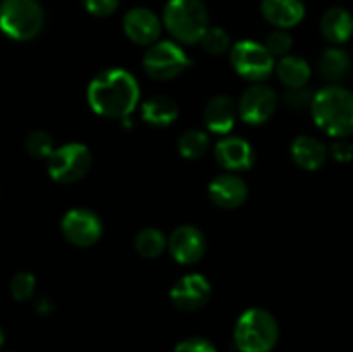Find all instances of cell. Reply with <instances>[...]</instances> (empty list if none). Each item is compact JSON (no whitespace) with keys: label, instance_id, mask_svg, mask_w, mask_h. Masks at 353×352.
Returning <instances> with one entry per match:
<instances>
[{"label":"cell","instance_id":"obj_3","mask_svg":"<svg viewBox=\"0 0 353 352\" xmlns=\"http://www.w3.org/2000/svg\"><path fill=\"white\" fill-rule=\"evenodd\" d=\"M278 338V321L261 307L247 309L234 324V345L240 352H271Z\"/></svg>","mask_w":353,"mask_h":352},{"label":"cell","instance_id":"obj_18","mask_svg":"<svg viewBox=\"0 0 353 352\" xmlns=\"http://www.w3.org/2000/svg\"><path fill=\"white\" fill-rule=\"evenodd\" d=\"M292 157L299 168L305 169V171H317L326 162L327 148L317 138L300 135L292 144Z\"/></svg>","mask_w":353,"mask_h":352},{"label":"cell","instance_id":"obj_19","mask_svg":"<svg viewBox=\"0 0 353 352\" xmlns=\"http://www.w3.org/2000/svg\"><path fill=\"white\" fill-rule=\"evenodd\" d=\"M321 31L330 43H345L353 35V16L343 7H331L321 19Z\"/></svg>","mask_w":353,"mask_h":352},{"label":"cell","instance_id":"obj_25","mask_svg":"<svg viewBox=\"0 0 353 352\" xmlns=\"http://www.w3.org/2000/svg\"><path fill=\"white\" fill-rule=\"evenodd\" d=\"M26 150L31 157L34 159H45L50 157L54 148V140L47 131H31L26 138Z\"/></svg>","mask_w":353,"mask_h":352},{"label":"cell","instance_id":"obj_2","mask_svg":"<svg viewBox=\"0 0 353 352\" xmlns=\"http://www.w3.org/2000/svg\"><path fill=\"white\" fill-rule=\"evenodd\" d=\"M314 123L334 138L353 135V93L341 85H330L319 90L314 97Z\"/></svg>","mask_w":353,"mask_h":352},{"label":"cell","instance_id":"obj_34","mask_svg":"<svg viewBox=\"0 0 353 352\" xmlns=\"http://www.w3.org/2000/svg\"><path fill=\"white\" fill-rule=\"evenodd\" d=\"M3 342H6V333H3V330H2V328H0V349H2Z\"/></svg>","mask_w":353,"mask_h":352},{"label":"cell","instance_id":"obj_10","mask_svg":"<svg viewBox=\"0 0 353 352\" xmlns=\"http://www.w3.org/2000/svg\"><path fill=\"white\" fill-rule=\"evenodd\" d=\"M278 107V95L268 85H254L245 90L238 104V114L247 124H262L271 119Z\"/></svg>","mask_w":353,"mask_h":352},{"label":"cell","instance_id":"obj_13","mask_svg":"<svg viewBox=\"0 0 353 352\" xmlns=\"http://www.w3.org/2000/svg\"><path fill=\"white\" fill-rule=\"evenodd\" d=\"M124 33L137 45H154L161 37V19L145 7H134L124 16Z\"/></svg>","mask_w":353,"mask_h":352},{"label":"cell","instance_id":"obj_33","mask_svg":"<svg viewBox=\"0 0 353 352\" xmlns=\"http://www.w3.org/2000/svg\"><path fill=\"white\" fill-rule=\"evenodd\" d=\"M34 307H37V313L41 314V316H48V314H52L55 311L54 302L50 299H38Z\"/></svg>","mask_w":353,"mask_h":352},{"label":"cell","instance_id":"obj_1","mask_svg":"<svg viewBox=\"0 0 353 352\" xmlns=\"http://www.w3.org/2000/svg\"><path fill=\"white\" fill-rule=\"evenodd\" d=\"M90 107L99 116L126 119L138 106L140 85L126 69H107L92 79L86 92Z\"/></svg>","mask_w":353,"mask_h":352},{"label":"cell","instance_id":"obj_21","mask_svg":"<svg viewBox=\"0 0 353 352\" xmlns=\"http://www.w3.org/2000/svg\"><path fill=\"white\" fill-rule=\"evenodd\" d=\"M141 117L152 126H169L178 117V106H176L174 100L165 95L152 97L141 106Z\"/></svg>","mask_w":353,"mask_h":352},{"label":"cell","instance_id":"obj_32","mask_svg":"<svg viewBox=\"0 0 353 352\" xmlns=\"http://www.w3.org/2000/svg\"><path fill=\"white\" fill-rule=\"evenodd\" d=\"M331 155H333L334 161L347 164L353 159V145L347 138H338L333 144V147H331Z\"/></svg>","mask_w":353,"mask_h":352},{"label":"cell","instance_id":"obj_11","mask_svg":"<svg viewBox=\"0 0 353 352\" xmlns=\"http://www.w3.org/2000/svg\"><path fill=\"white\" fill-rule=\"evenodd\" d=\"M210 293V283L205 276L202 275H186L183 278H179L174 283V286L171 289V302L178 307L179 311H186V313H192V311H199L209 302Z\"/></svg>","mask_w":353,"mask_h":352},{"label":"cell","instance_id":"obj_16","mask_svg":"<svg viewBox=\"0 0 353 352\" xmlns=\"http://www.w3.org/2000/svg\"><path fill=\"white\" fill-rule=\"evenodd\" d=\"M261 9L265 19L279 30L296 26L305 16L303 0H262Z\"/></svg>","mask_w":353,"mask_h":352},{"label":"cell","instance_id":"obj_4","mask_svg":"<svg viewBox=\"0 0 353 352\" xmlns=\"http://www.w3.org/2000/svg\"><path fill=\"white\" fill-rule=\"evenodd\" d=\"M164 24L181 43H199L209 30V12L202 0H169Z\"/></svg>","mask_w":353,"mask_h":352},{"label":"cell","instance_id":"obj_12","mask_svg":"<svg viewBox=\"0 0 353 352\" xmlns=\"http://www.w3.org/2000/svg\"><path fill=\"white\" fill-rule=\"evenodd\" d=\"M171 255L179 264H195L203 257L207 248V240L199 228L192 224H183L176 228L168 240Z\"/></svg>","mask_w":353,"mask_h":352},{"label":"cell","instance_id":"obj_8","mask_svg":"<svg viewBox=\"0 0 353 352\" xmlns=\"http://www.w3.org/2000/svg\"><path fill=\"white\" fill-rule=\"evenodd\" d=\"M231 62L236 72L250 81H262L274 69V57L265 45L252 40H241L234 43L231 50Z\"/></svg>","mask_w":353,"mask_h":352},{"label":"cell","instance_id":"obj_27","mask_svg":"<svg viewBox=\"0 0 353 352\" xmlns=\"http://www.w3.org/2000/svg\"><path fill=\"white\" fill-rule=\"evenodd\" d=\"M200 43H202V47L205 48L209 54L221 55L230 48L231 40H230V35H228L223 28H209L207 33L203 35Z\"/></svg>","mask_w":353,"mask_h":352},{"label":"cell","instance_id":"obj_14","mask_svg":"<svg viewBox=\"0 0 353 352\" xmlns=\"http://www.w3.org/2000/svg\"><path fill=\"white\" fill-rule=\"evenodd\" d=\"M209 197L216 206L223 209H236L247 200L248 185L241 176L224 173L210 182Z\"/></svg>","mask_w":353,"mask_h":352},{"label":"cell","instance_id":"obj_22","mask_svg":"<svg viewBox=\"0 0 353 352\" xmlns=\"http://www.w3.org/2000/svg\"><path fill=\"white\" fill-rule=\"evenodd\" d=\"M276 75L288 88H302V86H307L312 71L305 59L296 57V55H285L276 66Z\"/></svg>","mask_w":353,"mask_h":352},{"label":"cell","instance_id":"obj_30","mask_svg":"<svg viewBox=\"0 0 353 352\" xmlns=\"http://www.w3.org/2000/svg\"><path fill=\"white\" fill-rule=\"evenodd\" d=\"M174 352H217V349L216 345L210 340H207V338L192 337L179 342V344L176 345Z\"/></svg>","mask_w":353,"mask_h":352},{"label":"cell","instance_id":"obj_20","mask_svg":"<svg viewBox=\"0 0 353 352\" xmlns=\"http://www.w3.org/2000/svg\"><path fill=\"white\" fill-rule=\"evenodd\" d=\"M352 71V57L343 48H327L319 59V72L326 81L338 85V81L347 78Z\"/></svg>","mask_w":353,"mask_h":352},{"label":"cell","instance_id":"obj_6","mask_svg":"<svg viewBox=\"0 0 353 352\" xmlns=\"http://www.w3.org/2000/svg\"><path fill=\"white\" fill-rule=\"evenodd\" d=\"M92 168V152L83 144H65L48 157V175L59 183H74L85 178Z\"/></svg>","mask_w":353,"mask_h":352},{"label":"cell","instance_id":"obj_9","mask_svg":"<svg viewBox=\"0 0 353 352\" xmlns=\"http://www.w3.org/2000/svg\"><path fill=\"white\" fill-rule=\"evenodd\" d=\"M61 230L69 244L76 247H90L100 240L103 224L93 211L78 207L65 214L61 223Z\"/></svg>","mask_w":353,"mask_h":352},{"label":"cell","instance_id":"obj_7","mask_svg":"<svg viewBox=\"0 0 353 352\" xmlns=\"http://www.w3.org/2000/svg\"><path fill=\"white\" fill-rule=\"evenodd\" d=\"M192 62L185 50L179 45L168 40L150 45V48L143 55V68L147 75L154 79H161V81L176 78Z\"/></svg>","mask_w":353,"mask_h":352},{"label":"cell","instance_id":"obj_17","mask_svg":"<svg viewBox=\"0 0 353 352\" xmlns=\"http://www.w3.org/2000/svg\"><path fill=\"white\" fill-rule=\"evenodd\" d=\"M236 113L238 107L233 102V99L226 95H216L209 100L205 110H203V121L212 133L228 135L233 130Z\"/></svg>","mask_w":353,"mask_h":352},{"label":"cell","instance_id":"obj_31","mask_svg":"<svg viewBox=\"0 0 353 352\" xmlns=\"http://www.w3.org/2000/svg\"><path fill=\"white\" fill-rule=\"evenodd\" d=\"M121 0H83L86 10L97 17H105L119 7Z\"/></svg>","mask_w":353,"mask_h":352},{"label":"cell","instance_id":"obj_24","mask_svg":"<svg viewBox=\"0 0 353 352\" xmlns=\"http://www.w3.org/2000/svg\"><path fill=\"white\" fill-rule=\"evenodd\" d=\"M209 148V137L202 130H188L178 141L179 154L185 159H200Z\"/></svg>","mask_w":353,"mask_h":352},{"label":"cell","instance_id":"obj_26","mask_svg":"<svg viewBox=\"0 0 353 352\" xmlns=\"http://www.w3.org/2000/svg\"><path fill=\"white\" fill-rule=\"evenodd\" d=\"M34 286H37V280L31 273L21 271L14 275V278L10 280V293L16 300L24 302V300H30L34 293Z\"/></svg>","mask_w":353,"mask_h":352},{"label":"cell","instance_id":"obj_29","mask_svg":"<svg viewBox=\"0 0 353 352\" xmlns=\"http://www.w3.org/2000/svg\"><path fill=\"white\" fill-rule=\"evenodd\" d=\"M314 97L316 93L309 86H302V88H290L286 92L285 100L292 109H307V107H312Z\"/></svg>","mask_w":353,"mask_h":352},{"label":"cell","instance_id":"obj_23","mask_svg":"<svg viewBox=\"0 0 353 352\" xmlns=\"http://www.w3.org/2000/svg\"><path fill=\"white\" fill-rule=\"evenodd\" d=\"M165 247H168V238L157 228H143L134 238V248L141 257H159Z\"/></svg>","mask_w":353,"mask_h":352},{"label":"cell","instance_id":"obj_5","mask_svg":"<svg viewBox=\"0 0 353 352\" xmlns=\"http://www.w3.org/2000/svg\"><path fill=\"white\" fill-rule=\"evenodd\" d=\"M43 21L38 0H2L0 3V30L12 40H33L43 28Z\"/></svg>","mask_w":353,"mask_h":352},{"label":"cell","instance_id":"obj_28","mask_svg":"<svg viewBox=\"0 0 353 352\" xmlns=\"http://www.w3.org/2000/svg\"><path fill=\"white\" fill-rule=\"evenodd\" d=\"M292 43V37H290L285 30H278L274 31V33L269 35L264 45L265 48L271 52L272 57H285V55H288Z\"/></svg>","mask_w":353,"mask_h":352},{"label":"cell","instance_id":"obj_15","mask_svg":"<svg viewBox=\"0 0 353 352\" xmlns=\"http://www.w3.org/2000/svg\"><path fill=\"white\" fill-rule=\"evenodd\" d=\"M216 159L230 171H247L254 166L255 154L252 145L240 137H224L216 145Z\"/></svg>","mask_w":353,"mask_h":352}]
</instances>
